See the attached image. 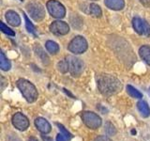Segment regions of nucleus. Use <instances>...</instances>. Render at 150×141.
<instances>
[{"label":"nucleus","mask_w":150,"mask_h":141,"mask_svg":"<svg viewBox=\"0 0 150 141\" xmlns=\"http://www.w3.org/2000/svg\"><path fill=\"white\" fill-rule=\"evenodd\" d=\"M12 124L19 131H25L29 127V120L23 113H16L12 117Z\"/></svg>","instance_id":"obj_10"},{"label":"nucleus","mask_w":150,"mask_h":141,"mask_svg":"<svg viewBox=\"0 0 150 141\" xmlns=\"http://www.w3.org/2000/svg\"><path fill=\"white\" fill-rule=\"evenodd\" d=\"M83 122L86 124L88 128L95 130L100 128L102 124V120L100 116H98L96 113L91 111H86L82 114Z\"/></svg>","instance_id":"obj_5"},{"label":"nucleus","mask_w":150,"mask_h":141,"mask_svg":"<svg viewBox=\"0 0 150 141\" xmlns=\"http://www.w3.org/2000/svg\"><path fill=\"white\" fill-rule=\"evenodd\" d=\"M28 141H39L36 137H30L29 139H28Z\"/></svg>","instance_id":"obj_31"},{"label":"nucleus","mask_w":150,"mask_h":141,"mask_svg":"<svg viewBox=\"0 0 150 141\" xmlns=\"http://www.w3.org/2000/svg\"><path fill=\"white\" fill-rule=\"evenodd\" d=\"M68 48L71 53H73L75 55H79V54L84 53V52L87 50L88 44H87L86 40L84 39L83 37L77 36L70 41Z\"/></svg>","instance_id":"obj_4"},{"label":"nucleus","mask_w":150,"mask_h":141,"mask_svg":"<svg viewBox=\"0 0 150 141\" xmlns=\"http://www.w3.org/2000/svg\"><path fill=\"white\" fill-rule=\"evenodd\" d=\"M50 30L52 33H54V35L64 36V35H67L69 32V26L67 23L57 20V21H54L51 24Z\"/></svg>","instance_id":"obj_9"},{"label":"nucleus","mask_w":150,"mask_h":141,"mask_svg":"<svg viewBox=\"0 0 150 141\" xmlns=\"http://www.w3.org/2000/svg\"><path fill=\"white\" fill-rule=\"evenodd\" d=\"M149 94H150V88H149Z\"/></svg>","instance_id":"obj_32"},{"label":"nucleus","mask_w":150,"mask_h":141,"mask_svg":"<svg viewBox=\"0 0 150 141\" xmlns=\"http://www.w3.org/2000/svg\"><path fill=\"white\" fill-rule=\"evenodd\" d=\"M57 69H58L59 72L62 73H66L67 72H69V63H68L67 58L59 61V62L57 63Z\"/></svg>","instance_id":"obj_21"},{"label":"nucleus","mask_w":150,"mask_h":141,"mask_svg":"<svg viewBox=\"0 0 150 141\" xmlns=\"http://www.w3.org/2000/svg\"><path fill=\"white\" fill-rule=\"evenodd\" d=\"M35 51L37 53V56H40V58L41 59L42 62H43L44 64H46V65L49 64V58H48V56L44 53V51L42 50V48H40V47H36Z\"/></svg>","instance_id":"obj_20"},{"label":"nucleus","mask_w":150,"mask_h":141,"mask_svg":"<svg viewBox=\"0 0 150 141\" xmlns=\"http://www.w3.org/2000/svg\"><path fill=\"white\" fill-rule=\"evenodd\" d=\"M41 137H42V140L43 141H53V139H52L51 137H49L48 135H41Z\"/></svg>","instance_id":"obj_30"},{"label":"nucleus","mask_w":150,"mask_h":141,"mask_svg":"<svg viewBox=\"0 0 150 141\" xmlns=\"http://www.w3.org/2000/svg\"><path fill=\"white\" fill-rule=\"evenodd\" d=\"M8 141H22L17 135H11L8 136Z\"/></svg>","instance_id":"obj_26"},{"label":"nucleus","mask_w":150,"mask_h":141,"mask_svg":"<svg viewBox=\"0 0 150 141\" xmlns=\"http://www.w3.org/2000/svg\"><path fill=\"white\" fill-rule=\"evenodd\" d=\"M139 55L145 63L150 65V46L143 45L139 49Z\"/></svg>","instance_id":"obj_14"},{"label":"nucleus","mask_w":150,"mask_h":141,"mask_svg":"<svg viewBox=\"0 0 150 141\" xmlns=\"http://www.w3.org/2000/svg\"><path fill=\"white\" fill-rule=\"evenodd\" d=\"M127 92H128L132 98H135V99L143 98V94L141 93L137 88H135L134 87L130 86V85H128V86H127Z\"/></svg>","instance_id":"obj_19"},{"label":"nucleus","mask_w":150,"mask_h":141,"mask_svg":"<svg viewBox=\"0 0 150 141\" xmlns=\"http://www.w3.org/2000/svg\"><path fill=\"white\" fill-rule=\"evenodd\" d=\"M46 8L52 16L57 19H62L66 15V9L57 0H49L46 4Z\"/></svg>","instance_id":"obj_7"},{"label":"nucleus","mask_w":150,"mask_h":141,"mask_svg":"<svg viewBox=\"0 0 150 141\" xmlns=\"http://www.w3.org/2000/svg\"><path fill=\"white\" fill-rule=\"evenodd\" d=\"M94 141H112L108 136L105 135H100V136H98V137L94 140Z\"/></svg>","instance_id":"obj_27"},{"label":"nucleus","mask_w":150,"mask_h":141,"mask_svg":"<svg viewBox=\"0 0 150 141\" xmlns=\"http://www.w3.org/2000/svg\"><path fill=\"white\" fill-rule=\"evenodd\" d=\"M56 125H57V127L59 128V130L62 132V133L65 135V136L66 137H68V138H71L72 137V135H71V134L69 133V132L68 131V130H66L65 129V127L62 125V124H59V123H56Z\"/></svg>","instance_id":"obj_25"},{"label":"nucleus","mask_w":150,"mask_h":141,"mask_svg":"<svg viewBox=\"0 0 150 141\" xmlns=\"http://www.w3.org/2000/svg\"><path fill=\"white\" fill-rule=\"evenodd\" d=\"M6 20L8 24L12 26H18L21 24V18L19 14L13 11H8L6 13Z\"/></svg>","instance_id":"obj_12"},{"label":"nucleus","mask_w":150,"mask_h":141,"mask_svg":"<svg viewBox=\"0 0 150 141\" xmlns=\"http://www.w3.org/2000/svg\"><path fill=\"white\" fill-rule=\"evenodd\" d=\"M141 4H143L144 7L150 8V0H139Z\"/></svg>","instance_id":"obj_28"},{"label":"nucleus","mask_w":150,"mask_h":141,"mask_svg":"<svg viewBox=\"0 0 150 141\" xmlns=\"http://www.w3.org/2000/svg\"><path fill=\"white\" fill-rule=\"evenodd\" d=\"M137 108H138L139 112L141 113V115H142L144 118H147L150 116V107L147 105L146 102H144V101L138 102Z\"/></svg>","instance_id":"obj_15"},{"label":"nucleus","mask_w":150,"mask_h":141,"mask_svg":"<svg viewBox=\"0 0 150 141\" xmlns=\"http://www.w3.org/2000/svg\"><path fill=\"white\" fill-rule=\"evenodd\" d=\"M0 68H1V70H4V72L9 70L11 68V62H9V60L6 58V56H5L3 52L0 53Z\"/></svg>","instance_id":"obj_16"},{"label":"nucleus","mask_w":150,"mask_h":141,"mask_svg":"<svg viewBox=\"0 0 150 141\" xmlns=\"http://www.w3.org/2000/svg\"><path fill=\"white\" fill-rule=\"evenodd\" d=\"M0 27H1V31L5 34H7L8 36H15V32H14L11 28L8 27V26H6L3 22L0 23Z\"/></svg>","instance_id":"obj_24"},{"label":"nucleus","mask_w":150,"mask_h":141,"mask_svg":"<svg viewBox=\"0 0 150 141\" xmlns=\"http://www.w3.org/2000/svg\"><path fill=\"white\" fill-rule=\"evenodd\" d=\"M17 87L19 88V90L23 94V98L28 103H34L38 99V96H39L38 90L36 87L30 81L21 78L17 81Z\"/></svg>","instance_id":"obj_2"},{"label":"nucleus","mask_w":150,"mask_h":141,"mask_svg":"<svg viewBox=\"0 0 150 141\" xmlns=\"http://www.w3.org/2000/svg\"><path fill=\"white\" fill-rule=\"evenodd\" d=\"M104 4L112 11H121L125 7L124 0H104Z\"/></svg>","instance_id":"obj_13"},{"label":"nucleus","mask_w":150,"mask_h":141,"mask_svg":"<svg viewBox=\"0 0 150 141\" xmlns=\"http://www.w3.org/2000/svg\"><path fill=\"white\" fill-rule=\"evenodd\" d=\"M132 26L134 30L138 33L139 35L148 37L150 36V26L149 24L142 18L135 17L132 20Z\"/></svg>","instance_id":"obj_8"},{"label":"nucleus","mask_w":150,"mask_h":141,"mask_svg":"<svg viewBox=\"0 0 150 141\" xmlns=\"http://www.w3.org/2000/svg\"><path fill=\"white\" fill-rule=\"evenodd\" d=\"M45 47L47 51L52 55H55L56 53H58V51H59V45L56 43L55 41H47L45 43Z\"/></svg>","instance_id":"obj_17"},{"label":"nucleus","mask_w":150,"mask_h":141,"mask_svg":"<svg viewBox=\"0 0 150 141\" xmlns=\"http://www.w3.org/2000/svg\"><path fill=\"white\" fill-rule=\"evenodd\" d=\"M97 86L100 93L105 96L114 95L122 89L120 80L111 74H98L97 76Z\"/></svg>","instance_id":"obj_1"},{"label":"nucleus","mask_w":150,"mask_h":141,"mask_svg":"<svg viewBox=\"0 0 150 141\" xmlns=\"http://www.w3.org/2000/svg\"><path fill=\"white\" fill-rule=\"evenodd\" d=\"M56 141H67L65 139V137L63 136V135H57V136H56Z\"/></svg>","instance_id":"obj_29"},{"label":"nucleus","mask_w":150,"mask_h":141,"mask_svg":"<svg viewBox=\"0 0 150 141\" xmlns=\"http://www.w3.org/2000/svg\"><path fill=\"white\" fill-rule=\"evenodd\" d=\"M21 1H23V0H21Z\"/></svg>","instance_id":"obj_33"},{"label":"nucleus","mask_w":150,"mask_h":141,"mask_svg":"<svg viewBox=\"0 0 150 141\" xmlns=\"http://www.w3.org/2000/svg\"><path fill=\"white\" fill-rule=\"evenodd\" d=\"M105 133L107 135H115L116 134V129L115 127L112 125L111 122H107V123L105 124Z\"/></svg>","instance_id":"obj_23"},{"label":"nucleus","mask_w":150,"mask_h":141,"mask_svg":"<svg viewBox=\"0 0 150 141\" xmlns=\"http://www.w3.org/2000/svg\"><path fill=\"white\" fill-rule=\"evenodd\" d=\"M88 13L95 17H100L101 15L102 11H101L100 7L98 6V5L92 3L90 5H88Z\"/></svg>","instance_id":"obj_18"},{"label":"nucleus","mask_w":150,"mask_h":141,"mask_svg":"<svg viewBox=\"0 0 150 141\" xmlns=\"http://www.w3.org/2000/svg\"><path fill=\"white\" fill-rule=\"evenodd\" d=\"M23 18H25V26H26V29L28 30V32L32 33L33 35H36V30H35V26H34V25H33V24L30 22L29 18L27 17V15H26L25 13H23Z\"/></svg>","instance_id":"obj_22"},{"label":"nucleus","mask_w":150,"mask_h":141,"mask_svg":"<svg viewBox=\"0 0 150 141\" xmlns=\"http://www.w3.org/2000/svg\"><path fill=\"white\" fill-rule=\"evenodd\" d=\"M35 125L37 127V129L43 135L49 134L52 130V127H51V124L49 123V121L41 117L37 118L35 120Z\"/></svg>","instance_id":"obj_11"},{"label":"nucleus","mask_w":150,"mask_h":141,"mask_svg":"<svg viewBox=\"0 0 150 141\" xmlns=\"http://www.w3.org/2000/svg\"><path fill=\"white\" fill-rule=\"evenodd\" d=\"M67 60L69 63V72L73 77H78L83 72V61L73 56H67Z\"/></svg>","instance_id":"obj_6"},{"label":"nucleus","mask_w":150,"mask_h":141,"mask_svg":"<svg viewBox=\"0 0 150 141\" xmlns=\"http://www.w3.org/2000/svg\"><path fill=\"white\" fill-rule=\"evenodd\" d=\"M26 9L30 17L36 22H40L45 17V9L43 5L37 0H32L26 5Z\"/></svg>","instance_id":"obj_3"}]
</instances>
